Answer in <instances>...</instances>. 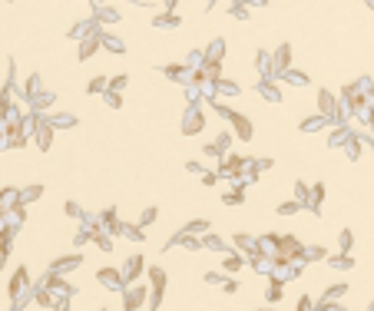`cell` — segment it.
I'll list each match as a JSON object with an SVG mask.
<instances>
[{
  "mask_svg": "<svg viewBox=\"0 0 374 311\" xmlns=\"http://www.w3.org/2000/svg\"><path fill=\"white\" fill-rule=\"evenodd\" d=\"M348 159H358V156H361V139H355V136H348Z\"/></svg>",
  "mask_w": 374,
  "mask_h": 311,
  "instance_id": "obj_22",
  "label": "cell"
},
{
  "mask_svg": "<svg viewBox=\"0 0 374 311\" xmlns=\"http://www.w3.org/2000/svg\"><path fill=\"white\" fill-rule=\"evenodd\" d=\"M166 73L169 76H179V73H186V66H166Z\"/></svg>",
  "mask_w": 374,
  "mask_h": 311,
  "instance_id": "obj_41",
  "label": "cell"
},
{
  "mask_svg": "<svg viewBox=\"0 0 374 311\" xmlns=\"http://www.w3.org/2000/svg\"><path fill=\"white\" fill-rule=\"evenodd\" d=\"M143 298H146V288H126L123 308H126V311H136L139 305H143Z\"/></svg>",
  "mask_w": 374,
  "mask_h": 311,
  "instance_id": "obj_6",
  "label": "cell"
},
{
  "mask_svg": "<svg viewBox=\"0 0 374 311\" xmlns=\"http://www.w3.org/2000/svg\"><path fill=\"white\" fill-rule=\"evenodd\" d=\"M100 43H103L100 37H90V40H83V43H80V50H76V53H80V60H90V56L96 53V47H100Z\"/></svg>",
  "mask_w": 374,
  "mask_h": 311,
  "instance_id": "obj_14",
  "label": "cell"
},
{
  "mask_svg": "<svg viewBox=\"0 0 374 311\" xmlns=\"http://www.w3.org/2000/svg\"><path fill=\"white\" fill-rule=\"evenodd\" d=\"M24 285H30V275H27V268H17V275L10 278V288H7L10 298H20V295H24Z\"/></svg>",
  "mask_w": 374,
  "mask_h": 311,
  "instance_id": "obj_5",
  "label": "cell"
},
{
  "mask_svg": "<svg viewBox=\"0 0 374 311\" xmlns=\"http://www.w3.org/2000/svg\"><path fill=\"white\" fill-rule=\"evenodd\" d=\"M344 292H348V285H331L328 292H324V305H328V301H335L338 295H344Z\"/></svg>",
  "mask_w": 374,
  "mask_h": 311,
  "instance_id": "obj_24",
  "label": "cell"
},
{
  "mask_svg": "<svg viewBox=\"0 0 374 311\" xmlns=\"http://www.w3.org/2000/svg\"><path fill=\"white\" fill-rule=\"evenodd\" d=\"M100 20L106 24V20H119V13L116 10H100Z\"/></svg>",
  "mask_w": 374,
  "mask_h": 311,
  "instance_id": "obj_39",
  "label": "cell"
},
{
  "mask_svg": "<svg viewBox=\"0 0 374 311\" xmlns=\"http://www.w3.org/2000/svg\"><path fill=\"white\" fill-rule=\"evenodd\" d=\"M126 83H129V76H126V73H119V76H113V80H109V90H113V93H119V90H123Z\"/></svg>",
  "mask_w": 374,
  "mask_h": 311,
  "instance_id": "obj_25",
  "label": "cell"
},
{
  "mask_svg": "<svg viewBox=\"0 0 374 311\" xmlns=\"http://www.w3.org/2000/svg\"><path fill=\"white\" fill-rule=\"evenodd\" d=\"M40 195H43V186H30V189L20 192V202H33V199H40Z\"/></svg>",
  "mask_w": 374,
  "mask_h": 311,
  "instance_id": "obj_20",
  "label": "cell"
},
{
  "mask_svg": "<svg viewBox=\"0 0 374 311\" xmlns=\"http://www.w3.org/2000/svg\"><path fill=\"white\" fill-rule=\"evenodd\" d=\"M50 123H53V126H73L76 119L70 116V113H63V116H50Z\"/></svg>",
  "mask_w": 374,
  "mask_h": 311,
  "instance_id": "obj_29",
  "label": "cell"
},
{
  "mask_svg": "<svg viewBox=\"0 0 374 311\" xmlns=\"http://www.w3.org/2000/svg\"><path fill=\"white\" fill-rule=\"evenodd\" d=\"M351 242H355V235H351V232L344 229L341 235H338V245H341V252H348V249H351Z\"/></svg>",
  "mask_w": 374,
  "mask_h": 311,
  "instance_id": "obj_27",
  "label": "cell"
},
{
  "mask_svg": "<svg viewBox=\"0 0 374 311\" xmlns=\"http://www.w3.org/2000/svg\"><path fill=\"white\" fill-rule=\"evenodd\" d=\"M298 311H312V298H301L298 301Z\"/></svg>",
  "mask_w": 374,
  "mask_h": 311,
  "instance_id": "obj_42",
  "label": "cell"
},
{
  "mask_svg": "<svg viewBox=\"0 0 374 311\" xmlns=\"http://www.w3.org/2000/svg\"><path fill=\"white\" fill-rule=\"evenodd\" d=\"M106 103L113 106V109H119V106H123V96H119V93H113V90H106Z\"/></svg>",
  "mask_w": 374,
  "mask_h": 311,
  "instance_id": "obj_30",
  "label": "cell"
},
{
  "mask_svg": "<svg viewBox=\"0 0 374 311\" xmlns=\"http://www.w3.org/2000/svg\"><path fill=\"white\" fill-rule=\"evenodd\" d=\"M53 129H56V126L50 123V119H43V123H40V129H37V146H40V149H50V143H53Z\"/></svg>",
  "mask_w": 374,
  "mask_h": 311,
  "instance_id": "obj_7",
  "label": "cell"
},
{
  "mask_svg": "<svg viewBox=\"0 0 374 311\" xmlns=\"http://www.w3.org/2000/svg\"><path fill=\"white\" fill-rule=\"evenodd\" d=\"M281 80H285V83H295V86H305L308 76L301 73V70H285V73H281Z\"/></svg>",
  "mask_w": 374,
  "mask_h": 311,
  "instance_id": "obj_15",
  "label": "cell"
},
{
  "mask_svg": "<svg viewBox=\"0 0 374 311\" xmlns=\"http://www.w3.org/2000/svg\"><path fill=\"white\" fill-rule=\"evenodd\" d=\"M255 66L262 70V73H272V60H268V53H265V50H258V53H255Z\"/></svg>",
  "mask_w": 374,
  "mask_h": 311,
  "instance_id": "obj_21",
  "label": "cell"
},
{
  "mask_svg": "<svg viewBox=\"0 0 374 311\" xmlns=\"http://www.w3.org/2000/svg\"><path fill=\"white\" fill-rule=\"evenodd\" d=\"M143 255H133V258H126V268H123V278H139L143 275Z\"/></svg>",
  "mask_w": 374,
  "mask_h": 311,
  "instance_id": "obj_9",
  "label": "cell"
},
{
  "mask_svg": "<svg viewBox=\"0 0 374 311\" xmlns=\"http://www.w3.org/2000/svg\"><path fill=\"white\" fill-rule=\"evenodd\" d=\"M351 265H355V258H351L348 252H341V255H335V258H331V268H344V272H348Z\"/></svg>",
  "mask_w": 374,
  "mask_h": 311,
  "instance_id": "obj_18",
  "label": "cell"
},
{
  "mask_svg": "<svg viewBox=\"0 0 374 311\" xmlns=\"http://www.w3.org/2000/svg\"><path fill=\"white\" fill-rule=\"evenodd\" d=\"M175 24H179L175 13H156V20H152V27H175Z\"/></svg>",
  "mask_w": 374,
  "mask_h": 311,
  "instance_id": "obj_17",
  "label": "cell"
},
{
  "mask_svg": "<svg viewBox=\"0 0 374 311\" xmlns=\"http://www.w3.org/2000/svg\"><path fill=\"white\" fill-rule=\"evenodd\" d=\"M321 199H324V186H321V182H315V186H312V212H318Z\"/></svg>",
  "mask_w": 374,
  "mask_h": 311,
  "instance_id": "obj_19",
  "label": "cell"
},
{
  "mask_svg": "<svg viewBox=\"0 0 374 311\" xmlns=\"http://www.w3.org/2000/svg\"><path fill=\"white\" fill-rule=\"evenodd\" d=\"M149 222H156V209H146L143 218H139V225H149Z\"/></svg>",
  "mask_w": 374,
  "mask_h": 311,
  "instance_id": "obj_36",
  "label": "cell"
},
{
  "mask_svg": "<svg viewBox=\"0 0 374 311\" xmlns=\"http://www.w3.org/2000/svg\"><path fill=\"white\" fill-rule=\"evenodd\" d=\"M100 218H103V225H113V229H119V225H116V212H113V209H106Z\"/></svg>",
  "mask_w": 374,
  "mask_h": 311,
  "instance_id": "obj_31",
  "label": "cell"
},
{
  "mask_svg": "<svg viewBox=\"0 0 374 311\" xmlns=\"http://www.w3.org/2000/svg\"><path fill=\"white\" fill-rule=\"evenodd\" d=\"M288 60H292V47H278V53H275V63H272V73H285V70H292L288 66Z\"/></svg>",
  "mask_w": 374,
  "mask_h": 311,
  "instance_id": "obj_8",
  "label": "cell"
},
{
  "mask_svg": "<svg viewBox=\"0 0 374 311\" xmlns=\"http://www.w3.org/2000/svg\"><path fill=\"white\" fill-rule=\"evenodd\" d=\"M298 209H301V206H298L295 199H292V202H281V206H278V215H295Z\"/></svg>",
  "mask_w": 374,
  "mask_h": 311,
  "instance_id": "obj_26",
  "label": "cell"
},
{
  "mask_svg": "<svg viewBox=\"0 0 374 311\" xmlns=\"http://www.w3.org/2000/svg\"><path fill=\"white\" fill-rule=\"evenodd\" d=\"M262 311H268V308H262Z\"/></svg>",
  "mask_w": 374,
  "mask_h": 311,
  "instance_id": "obj_45",
  "label": "cell"
},
{
  "mask_svg": "<svg viewBox=\"0 0 374 311\" xmlns=\"http://www.w3.org/2000/svg\"><path fill=\"white\" fill-rule=\"evenodd\" d=\"M202 129H206V119H202L199 106H189V113L182 116V132H186V136H195V132H202Z\"/></svg>",
  "mask_w": 374,
  "mask_h": 311,
  "instance_id": "obj_2",
  "label": "cell"
},
{
  "mask_svg": "<svg viewBox=\"0 0 374 311\" xmlns=\"http://www.w3.org/2000/svg\"><path fill=\"white\" fill-rule=\"evenodd\" d=\"M242 265H245L242 255H225V272H238Z\"/></svg>",
  "mask_w": 374,
  "mask_h": 311,
  "instance_id": "obj_23",
  "label": "cell"
},
{
  "mask_svg": "<svg viewBox=\"0 0 374 311\" xmlns=\"http://www.w3.org/2000/svg\"><path fill=\"white\" fill-rule=\"evenodd\" d=\"M149 281H152V305H159L162 292H166V272L162 268H149Z\"/></svg>",
  "mask_w": 374,
  "mask_h": 311,
  "instance_id": "obj_3",
  "label": "cell"
},
{
  "mask_svg": "<svg viewBox=\"0 0 374 311\" xmlns=\"http://www.w3.org/2000/svg\"><path fill=\"white\" fill-rule=\"evenodd\" d=\"M175 4H179V0H162V7H166V10H172Z\"/></svg>",
  "mask_w": 374,
  "mask_h": 311,
  "instance_id": "obj_43",
  "label": "cell"
},
{
  "mask_svg": "<svg viewBox=\"0 0 374 311\" xmlns=\"http://www.w3.org/2000/svg\"><path fill=\"white\" fill-rule=\"evenodd\" d=\"M242 199H245V195H242V189H238V186H235V192L225 195V202H229V206H235V202H242Z\"/></svg>",
  "mask_w": 374,
  "mask_h": 311,
  "instance_id": "obj_33",
  "label": "cell"
},
{
  "mask_svg": "<svg viewBox=\"0 0 374 311\" xmlns=\"http://www.w3.org/2000/svg\"><path fill=\"white\" fill-rule=\"evenodd\" d=\"M268 298H272V301H278V298H281V281H275V285H272V292H268Z\"/></svg>",
  "mask_w": 374,
  "mask_h": 311,
  "instance_id": "obj_38",
  "label": "cell"
},
{
  "mask_svg": "<svg viewBox=\"0 0 374 311\" xmlns=\"http://www.w3.org/2000/svg\"><path fill=\"white\" fill-rule=\"evenodd\" d=\"M252 245H255L252 238H245V235H235V249H252Z\"/></svg>",
  "mask_w": 374,
  "mask_h": 311,
  "instance_id": "obj_37",
  "label": "cell"
},
{
  "mask_svg": "<svg viewBox=\"0 0 374 311\" xmlns=\"http://www.w3.org/2000/svg\"><path fill=\"white\" fill-rule=\"evenodd\" d=\"M368 311H374V305H371V308H368Z\"/></svg>",
  "mask_w": 374,
  "mask_h": 311,
  "instance_id": "obj_44",
  "label": "cell"
},
{
  "mask_svg": "<svg viewBox=\"0 0 374 311\" xmlns=\"http://www.w3.org/2000/svg\"><path fill=\"white\" fill-rule=\"evenodd\" d=\"M258 93H262V96H268L272 103H281V93H278V86L272 83V76H265V80L258 83Z\"/></svg>",
  "mask_w": 374,
  "mask_h": 311,
  "instance_id": "obj_10",
  "label": "cell"
},
{
  "mask_svg": "<svg viewBox=\"0 0 374 311\" xmlns=\"http://www.w3.org/2000/svg\"><path fill=\"white\" fill-rule=\"evenodd\" d=\"M215 113H222V116L229 119L232 129H235V136L242 139V143H249V139H252V123H249V116H238V113L229 109V106H215Z\"/></svg>",
  "mask_w": 374,
  "mask_h": 311,
  "instance_id": "obj_1",
  "label": "cell"
},
{
  "mask_svg": "<svg viewBox=\"0 0 374 311\" xmlns=\"http://www.w3.org/2000/svg\"><path fill=\"white\" fill-rule=\"evenodd\" d=\"M318 113H321L324 119H331L338 113V103H335V96H331L328 90H318Z\"/></svg>",
  "mask_w": 374,
  "mask_h": 311,
  "instance_id": "obj_4",
  "label": "cell"
},
{
  "mask_svg": "<svg viewBox=\"0 0 374 311\" xmlns=\"http://www.w3.org/2000/svg\"><path fill=\"white\" fill-rule=\"evenodd\" d=\"M67 215L70 218H83V209L76 206V202H67Z\"/></svg>",
  "mask_w": 374,
  "mask_h": 311,
  "instance_id": "obj_32",
  "label": "cell"
},
{
  "mask_svg": "<svg viewBox=\"0 0 374 311\" xmlns=\"http://www.w3.org/2000/svg\"><path fill=\"white\" fill-rule=\"evenodd\" d=\"M106 90H109V80H106V76H96V80H90V86H86V93H106Z\"/></svg>",
  "mask_w": 374,
  "mask_h": 311,
  "instance_id": "obj_16",
  "label": "cell"
},
{
  "mask_svg": "<svg viewBox=\"0 0 374 311\" xmlns=\"http://www.w3.org/2000/svg\"><path fill=\"white\" fill-rule=\"evenodd\" d=\"M202 182H206V186H215L218 175H215V172H206V175H202Z\"/></svg>",
  "mask_w": 374,
  "mask_h": 311,
  "instance_id": "obj_40",
  "label": "cell"
},
{
  "mask_svg": "<svg viewBox=\"0 0 374 311\" xmlns=\"http://www.w3.org/2000/svg\"><path fill=\"white\" fill-rule=\"evenodd\" d=\"M206 229H209V222H189V225H186L189 235H192V232H206Z\"/></svg>",
  "mask_w": 374,
  "mask_h": 311,
  "instance_id": "obj_34",
  "label": "cell"
},
{
  "mask_svg": "<svg viewBox=\"0 0 374 311\" xmlns=\"http://www.w3.org/2000/svg\"><path fill=\"white\" fill-rule=\"evenodd\" d=\"M218 90H222V93H238V86L229 83V80H218Z\"/></svg>",
  "mask_w": 374,
  "mask_h": 311,
  "instance_id": "obj_35",
  "label": "cell"
},
{
  "mask_svg": "<svg viewBox=\"0 0 374 311\" xmlns=\"http://www.w3.org/2000/svg\"><path fill=\"white\" fill-rule=\"evenodd\" d=\"M324 123H328V119L321 116H308V119H301V132H318V129H324Z\"/></svg>",
  "mask_w": 374,
  "mask_h": 311,
  "instance_id": "obj_13",
  "label": "cell"
},
{
  "mask_svg": "<svg viewBox=\"0 0 374 311\" xmlns=\"http://www.w3.org/2000/svg\"><path fill=\"white\" fill-rule=\"evenodd\" d=\"M80 261H83V255H67V258L53 261V275H60V272H70V268H76Z\"/></svg>",
  "mask_w": 374,
  "mask_h": 311,
  "instance_id": "obj_12",
  "label": "cell"
},
{
  "mask_svg": "<svg viewBox=\"0 0 374 311\" xmlns=\"http://www.w3.org/2000/svg\"><path fill=\"white\" fill-rule=\"evenodd\" d=\"M229 143H232V136H229V132H222L212 146H215V152H225V149H229Z\"/></svg>",
  "mask_w": 374,
  "mask_h": 311,
  "instance_id": "obj_28",
  "label": "cell"
},
{
  "mask_svg": "<svg viewBox=\"0 0 374 311\" xmlns=\"http://www.w3.org/2000/svg\"><path fill=\"white\" fill-rule=\"evenodd\" d=\"M96 278H100L103 285H109V288H123V275H119V272H113V268H103V272L96 275Z\"/></svg>",
  "mask_w": 374,
  "mask_h": 311,
  "instance_id": "obj_11",
  "label": "cell"
}]
</instances>
